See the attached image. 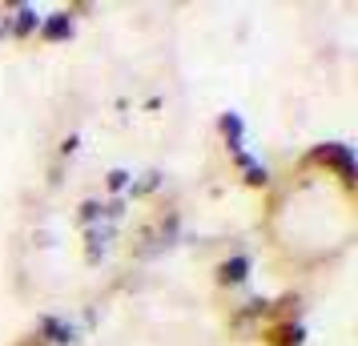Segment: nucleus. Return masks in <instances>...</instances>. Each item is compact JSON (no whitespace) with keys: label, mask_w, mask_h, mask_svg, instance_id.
Masks as SVG:
<instances>
[]
</instances>
